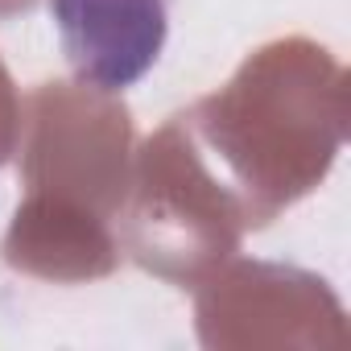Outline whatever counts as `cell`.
I'll return each mask as SVG.
<instances>
[{"label":"cell","instance_id":"obj_1","mask_svg":"<svg viewBox=\"0 0 351 351\" xmlns=\"http://www.w3.org/2000/svg\"><path fill=\"white\" fill-rule=\"evenodd\" d=\"M62 58L83 87L128 91L165 50V0H50Z\"/></svg>","mask_w":351,"mask_h":351}]
</instances>
